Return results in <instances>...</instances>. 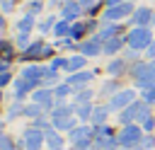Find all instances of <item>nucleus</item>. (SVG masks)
I'll list each match as a JSON object with an SVG mask.
<instances>
[{
	"instance_id": "f03ea898",
	"label": "nucleus",
	"mask_w": 155,
	"mask_h": 150,
	"mask_svg": "<svg viewBox=\"0 0 155 150\" xmlns=\"http://www.w3.org/2000/svg\"><path fill=\"white\" fill-rule=\"evenodd\" d=\"M128 10H131V5H116L114 10H109V17H124Z\"/></svg>"
},
{
	"instance_id": "20e7f679",
	"label": "nucleus",
	"mask_w": 155,
	"mask_h": 150,
	"mask_svg": "<svg viewBox=\"0 0 155 150\" xmlns=\"http://www.w3.org/2000/svg\"><path fill=\"white\" fill-rule=\"evenodd\" d=\"M148 17H150V12H148V10H140V12L136 15V19H138V22H148Z\"/></svg>"
},
{
	"instance_id": "7ed1b4c3",
	"label": "nucleus",
	"mask_w": 155,
	"mask_h": 150,
	"mask_svg": "<svg viewBox=\"0 0 155 150\" xmlns=\"http://www.w3.org/2000/svg\"><path fill=\"white\" fill-rule=\"evenodd\" d=\"M128 99H131V94H128V92H126V94H119V97L114 99V106H116V104H126Z\"/></svg>"
},
{
	"instance_id": "f257e3e1",
	"label": "nucleus",
	"mask_w": 155,
	"mask_h": 150,
	"mask_svg": "<svg viewBox=\"0 0 155 150\" xmlns=\"http://www.w3.org/2000/svg\"><path fill=\"white\" fill-rule=\"evenodd\" d=\"M148 41H150V34H148V29H136V31L131 34V44H133L136 48L145 46Z\"/></svg>"
},
{
	"instance_id": "39448f33",
	"label": "nucleus",
	"mask_w": 155,
	"mask_h": 150,
	"mask_svg": "<svg viewBox=\"0 0 155 150\" xmlns=\"http://www.w3.org/2000/svg\"><path fill=\"white\" fill-rule=\"evenodd\" d=\"M82 63H85V60H82V58H73V60H70V68H80V65H82Z\"/></svg>"
}]
</instances>
